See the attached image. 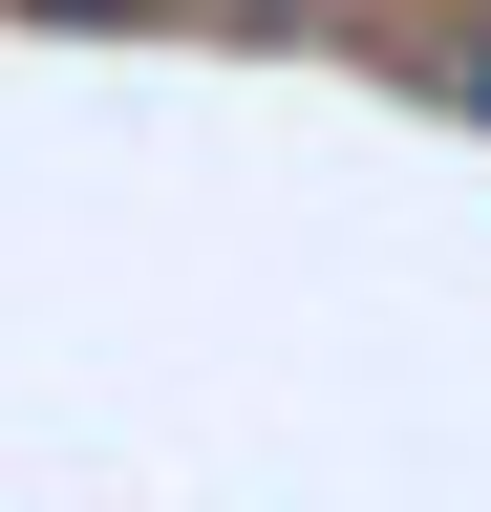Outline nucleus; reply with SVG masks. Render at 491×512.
Masks as SVG:
<instances>
[{
	"label": "nucleus",
	"instance_id": "f257e3e1",
	"mask_svg": "<svg viewBox=\"0 0 491 512\" xmlns=\"http://www.w3.org/2000/svg\"><path fill=\"white\" fill-rule=\"evenodd\" d=\"M449 86H470V107H491V43H470V64H449Z\"/></svg>",
	"mask_w": 491,
	"mask_h": 512
}]
</instances>
